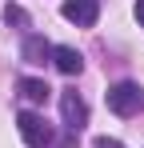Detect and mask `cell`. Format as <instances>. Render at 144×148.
<instances>
[{"label":"cell","instance_id":"obj_1","mask_svg":"<svg viewBox=\"0 0 144 148\" xmlns=\"http://www.w3.org/2000/svg\"><path fill=\"white\" fill-rule=\"evenodd\" d=\"M108 108H112L116 116H136V112L144 108V88L136 84V80L112 84V88H108Z\"/></svg>","mask_w":144,"mask_h":148},{"label":"cell","instance_id":"obj_2","mask_svg":"<svg viewBox=\"0 0 144 148\" xmlns=\"http://www.w3.org/2000/svg\"><path fill=\"white\" fill-rule=\"evenodd\" d=\"M16 128H20V136H24V140H28L32 148L52 144V124H48L40 112H28V108H24L20 116H16Z\"/></svg>","mask_w":144,"mask_h":148},{"label":"cell","instance_id":"obj_3","mask_svg":"<svg viewBox=\"0 0 144 148\" xmlns=\"http://www.w3.org/2000/svg\"><path fill=\"white\" fill-rule=\"evenodd\" d=\"M60 116H64V128L76 136V132L88 124V104L76 96V92H60Z\"/></svg>","mask_w":144,"mask_h":148},{"label":"cell","instance_id":"obj_4","mask_svg":"<svg viewBox=\"0 0 144 148\" xmlns=\"http://www.w3.org/2000/svg\"><path fill=\"white\" fill-rule=\"evenodd\" d=\"M64 20H72V24L80 28H92L96 16H100V0H64Z\"/></svg>","mask_w":144,"mask_h":148},{"label":"cell","instance_id":"obj_5","mask_svg":"<svg viewBox=\"0 0 144 148\" xmlns=\"http://www.w3.org/2000/svg\"><path fill=\"white\" fill-rule=\"evenodd\" d=\"M52 44H48L44 36H28V40H24L20 44V56H24V64H48V60H52Z\"/></svg>","mask_w":144,"mask_h":148},{"label":"cell","instance_id":"obj_6","mask_svg":"<svg viewBox=\"0 0 144 148\" xmlns=\"http://www.w3.org/2000/svg\"><path fill=\"white\" fill-rule=\"evenodd\" d=\"M52 64H56L64 76H80V68H84V56H80L76 48H68V44H56V52H52Z\"/></svg>","mask_w":144,"mask_h":148},{"label":"cell","instance_id":"obj_7","mask_svg":"<svg viewBox=\"0 0 144 148\" xmlns=\"http://www.w3.org/2000/svg\"><path fill=\"white\" fill-rule=\"evenodd\" d=\"M16 88H20V96H24V100H32V104H44V100L52 96V88H48L44 80H36V76H24Z\"/></svg>","mask_w":144,"mask_h":148},{"label":"cell","instance_id":"obj_8","mask_svg":"<svg viewBox=\"0 0 144 148\" xmlns=\"http://www.w3.org/2000/svg\"><path fill=\"white\" fill-rule=\"evenodd\" d=\"M4 20L8 24H28V12H24L20 4H4Z\"/></svg>","mask_w":144,"mask_h":148},{"label":"cell","instance_id":"obj_9","mask_svg":"<svg viewBox=\"0 0 144 148\" xmlns=\"http://www.w3.org/2000/svg\"><path fill=\"white\" fill-rule=\"evenodd\" d=\"M96 148H124V144H120V140H112V136H100V140H96Z\"/></svg>","mask_w":144,"mask_h":148},{"label":"cell","instance_id":"obj_10","mask_svg":"<svg viewBox=\"0 0 144 148\" xmlns=\"http://www.w3.org/2000/svg\"><path fill=\"white\" fill-rule=\"evenodd\" d=\"M136 20H140V28H144V0H136Z\"/></svg>","mask_w":144,"mask_h":148}]
</instances>
